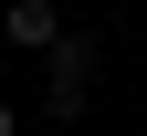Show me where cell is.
Returning <instances> with one entry per match:
<instances>
[{"label":"cell","mask_w":147,"mask_h":136,"mask_svg":"<svg viewBox=\"0 0 147 136\" xmlns=\"http://www.w3.org/2000/svg\"><path fill=\"white\" fill-rule=\"evenodd\" d=\"M95 73H105V42H95V31H63V42L42 52V115L74 126V115L95 105Z\"/></svg>","instance_id":"obj_1"},{"label":"cell","mask_w":147,"mask_h":136,"mask_svg":"<svg viewBox=\"0 0 147 136\" xmlns=\"http://www.w3.org/2000/svg\"><path fill=\"white\" fill-rule=\"evenodd\" d=\"M0 136H21V115H11V94H0Z\"/></svg>","instance_id":"obj_3"},{"label":"cell","mask_w":147,"mask_h":136,"mask_svg":"<svg viewBox=\"0 0 147 136\" xmlns=\"http://www.w3.org/2000/svg\"><path fill=\"white\" fill-rule=\"evenodd\" d=\"M0 42L11 52H53L63 42V11H53V0H0Z\"/></svg>","instance_id":"obj_2"}]
</instances>
